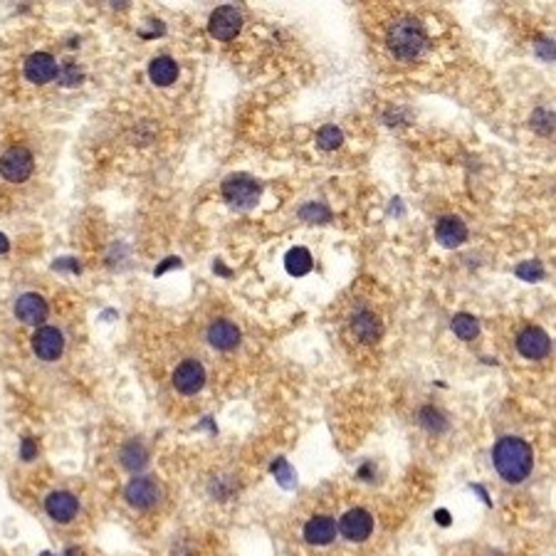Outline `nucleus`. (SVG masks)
<instances>
[{"label":"nucleus","instance_id":"obj_21","mask_svg":"<svg viewBox=\"0 0 556 556\" xmlns=\"http://www.w3.org/2000/svg\"><path fill=\"white\" fill-rule=\"evenodd\" d=\"M420 425H423L428 433H445L447 431V418L433 405H425L420 410Z\"/></svg>","mask_w":556,"mask_h":556},{"label":"nucleus","instance_id":"obj_7","mask_svg":"<svg viewBox=\"0 0 556 556\" xmlns=\"http://www.w3.org/2000/svg\"><path fill=\"white\" fill-rule=\"evenodd\" d=\"M32 352L42 361H55L64 352V336L55 326H40L32 336Z\"/></svg>","mask_w":556,"mask_h":556},{"label":"nucleus","instance_id":"obj_14","mask_svg":"<svg viewBox=\"0 0 556 556\" xmlns=\"http://www.w3.org/2000/svg\"><path fill=\"white\" fill-rule=\"evenodd\" d=\"M339 529H336V522L326 515L319 517H312L310 522L305 524V539L307 544H314V546H326L336 539Z\"/></svg>","mask_w":556,"mask_h":556},{"label":"nucleus","instance_id":"obj_19","mask_svg":"<svg viewBox=\"0 0 556 556\" xmlns=\"http://www.w3.org/2000/svg\"><path fill=\"white\" fill-rule=\"evenodd\" d=\"M119 460L129 473H141L144 467L148 465V450L144 447L141 440H129L121 447Z\"/></svg>","mask_w":556,"mask_h":556},{"label":"nucleus","instance_id":"obj_18","mask_svg":"<svg viewBox=\"0 0 556 556\" xmlns=\"http://www.w3.org/2000/svg\"><path fill=\"white\" fill-rule=\"evenodd\" d=\"M148 77L156 87H168L179 79V64L174 57H156L148 64Z\"/></svg>","mask_w":556,"mask_h":556},{"label":"nucleus","instance_id":"obj_15","mask_svg":"<svg viewBox=\"0 0 556 556\" xmlns=\"http://www.w3.org/2000/svg\"><path fill=\"white\" fill-rule=\"evenodd\" d=\"M208 341L210 347L221 349V352H230V349H235L240 344V329L232 321L218 319L208 326Z\"/></svg>","mask_w":556,"mask_h":556},{"label":"nucleus","instance_id":"obj_3","mask_svg":"<svg viewBox=\"0 0 556 556\" xmlns=\"http://www.w3.org/2000/svg\"><path fill=\"white\" fill-rule=\"evenodd\" d=\"M260 193H263V186L245 174L230 176V179H225V183H223V198H225L232 208H242V210L255 208L260 200Z\"/></svg>","mask_w":556,"mask_h":556},{"label":"nucleus","instance_id":"obj_9","mask_svg":"<svg viewBox=\"0 0 556 556\" xmlns=\"http://www.w3.org/2000/svg\"><path fill=\"white\" fill-rule=\"evenodd\" d=\"M174 386L183 396L198 394V391L205 386V368H203V363L195 361V359H186L183 363H179V366H176V371H174Z\"/></svg>","mask_w":556,"mask_h":556},{"label":"nucleus","instance_id":"obj_27","mask_svg":"<svg viewBox=\"0 0 556 556\" xmlns=\"http://www.w3.org/2000/svg\"><path fill=\"white\" fill-rule=\"evenodd\" d=\"M517 277H522L524 282H539V279H544V267H541V263H536V260L522 263L520 267H517Z\"/></svg>","mask_w":556,"mask_h":556},{"label":"nucleus","instance_id":"obj_22","mask_svg":"<svg viewBox=\"0 0 556 556\" xmlns=\"http://www.w3.org/2000/svg\"><path fill=\"white\" fill-rule=\"evenodd\" d=\"M452 331H455L462 341H470L480 334V324L473 314H455L452 317Z\"/></svg>","mask_w":556,"mask_h":556},{"label":"nucleus","instance_id":"obj_6","mask_svg":"<svg viewBox=\"0 0 556 556\" xmlns=\"http://www.w3.org/2000/svg\"><path fill=\"white\" fill-rule=\"evenodd\" d=\"M517 349L524 359H531V361H539V359H546L551 352V339L544 329L539 326H527V329L520 331L517 336Z\"/></svg>","mask_w":556,"mask_h":556},{"label":"nucleus","instance_id":"obj_16","mask_svg":"<svg viewBox=\"0 0 556 556\" xmlns=\"http://www.w3.org/2000/svg\"><path fill=\"white\" fill-rule=\"evenodd\" d=\"M436 237L443 247H457L467 240V228L460 218L455 216H445L438 221L436 225Z\"/></svg>","mask_w":556,"mask_h":556},{"label":"nucleus","instance_id":"obj_10","mask_svg":"<svg viewBox=\"0 0 556 556\" xmlns=\"http://www.w3.org/2000/svg\"><path fill=\"white\" fill-rule=\"evenodd\" d=\"M124 497L132 507L151 509V507H156L158 499H161V489H158V485L153 482L151 478H134L132 482L126 485Z\"/></svg>","mask_w":556,"mask_h":556},{"label":"nucleus","instance_id":"obj_11","mask_svg":"<svg viewBox=\"0 0 556 556\" xmlns=\"http://www.w3.org/2000/svg\"><path fill=\"white\" fill-rule=\"evenodd\" d=\"M45 512L50 515V520L60 522V524H67L77 517L79 512V499L74 497L67 489H57V492H50L45 499Z\"/></svg>","mask_w":556,"mask_h":556},{"label":"nucleus","instance_id":"obj_8","mask_svg":"<svg viewBox=\"0 0 556 556\" xmlns=\"http://www.w3.org/2000/svg\"><path fill=\"white\" fill-rule=\"evenodd\" d=\"M336 529L347 536L349 541H366L373 531V517L368 515L366 509L354 507V509H349L347 515L341 517V522L336 524Z\"/></svg>","mask_w":556,"mask_h":556},{"label":"nucleus","instance_id":"obj_13","mask_svg":"<svg viewBox=\"0 0 556 556\" xmlns=\"http://www.w3.org/2000/svg\"><path fill=\"white\" fill-rule=\"evenodd\" d=\"M25 77L32 84H48L57 77V62L50 53H35L25 60Z\"/></svg>","mask_w":556,"mask_h":556},{"label":"nucleus","instance_id":"obj_17","mask_svg":"<svg viewBox=\"0 0 556 556\" xmlns=\"http://www.w3.org/2000/svg\"><path fill=\"white\" fill-rule=\"evenodd\" d=\"M352 331L361 344H376L383 334V326L376 314H371V312H359L352 321Z\"/></svg>","mask_w":556,"mask_h":556},{"label":"nucleus","instance_id":"obj_23","mask_svg":"<svg viewBox=\"0 0 556 556\" xmlns=\"http://www.w3.org/2000/svg\"><path fill=\"white\" fill-rule=\"evenodd\" d=\"M317 144H319L321 151H334L344 144V134H341L339 126L329 124V126H321L319 134H317Z\"/></svg>","mask_w":556,"mask_h":556},{"label":"nucleus","instance_id":"obj_30","mask_svg":"<svg viewBox=\"0 0 556 556\" xmlns=\"http://www.w3.org/2000/svg\"><path fill=\"white\" fill-rule=\"evenodd\" d=\"M438 524H443V527H447L450 524V515H447V509H438Z\"/></svg>","mask_w":556,"mask_h":556},{"label":"nucleus","instance_id":"obj_2","mask_svg":"<svg viewBox=\"0 0 556 556\" xmlns=\"http://www.w3.org/2000/svg\"><path fill=\"white\" fill-rule=\"evenodd\" d=\"M386 42H389V50L398 60H415L420 57V53L428 45V35H425V27L415 18H401L389 27Z\"/></svg>","mask_w":556,"mask_h":556},{"label":"nucleus","instance_id":"obj_12","mask_svg":"<svg viewBox=\"0 0 556 556\" xmlns=\"http://www.w3.org/2000/svg\"><path fill=\"white\" fill-rule=\"evenodd\" d=\"M15 317L22 324L37 326L48 319V302L40 297L37 292H25L22 297H18L15 302Z\"/></svg>","mask_w":556,"mask_h":556},{"label":"nucleus","instance_id":"obj_32","mask_svg":"<svg viewBox=\"0 0 556 556\" xmlns=\"http://www.w3.org/2000/svg\"><path fill=\"white\" fill-rule=\"evenodd\" d=\"M42 556H53V554H50V551H45V554H42Z\"/></svg>","mask_w":556,"mask_h":556},{"label":"nucleus","instance_id":"obj_1","mask_svg":"<svg viewBox=\"0 0 556 556\" xmlns=\"http://www.w3.org/2000/svg\"><path fill=\"white\" fill-rule=\"evenodd\" d=\"M492 462L494 470L499 473V478L509 485H520L524 482L531 475V467H534V452L531 445L522 438H499L497 445L492 450Z\"/></svg>","mask_w":556,"mask_h":556},{"label":"nucleus","instance_id":"obj_29","mask_svg":"<svg viewBox=\"0 0 556 556\" xmlns=\"http://www.w3.org/2000/svg\"><path fill=\"white\" fill-rule=\"evenodd\" d=\"M168 267H181V260H179V258H168V260H166V263H163V265H161V267H158V270H156V274H163V272H166V270H168Z\"/></svg>","mask_w":556,"mask_h":556},{"label":"nucleus","instance_id":"obj_28","mask_svg":"<svg viewBox=\"0 0 556 556\" xmlns=\"http://www.w3.org/2000/svg\"><path fill=\"white\" fill-rule=\"evenodd\" d=\"M35 455H37V443L32 440V438H25V440L20 443V457L25 462H30V460H35Z\"/></svg>","mask_w":556,"mask_h":556},{"label":"nucleus","instance_id":"obj_31","mask_svg":"<svg viewBox=\"0 0 556 556\" xmlns=\"http://www.w3.org/2000/svg\"><path fill=\"white\" fill-rule=\"evenodd\" d=\"M8 247H11V245H8V237L0 232V252H8Z\"/></svg>","mask_w":556,"mask_h":556},{"label":"nucleus","instance_id":"obj_20","mask_svg":"<svg viewBox=\"0 0 556 556\" xmlns=\"http://www.w3.org/2000/svg\"><path fill=\"white\" fill-rule=\"evenodd\" d=\"M284 267H287L289 274L294 277H302L312 270V255L307 247H292L287 252V258H284Z\"/></svg>","mask_w":556,"mask_h":556},{"label":"nucleus","instance_id":"obj_4","mask_svg":"<svg viewBox=\"0 0 556 556\" xmlns=\"http://www.w3.org/2000/svg\"><path fill=\"white\" fill-rule=\"evenodd\" d=\"M32 166H35V158L25 146H13L0 156V174L11 183H22L30 179Z\"/></svg>","mask_w":556,"mask_h":556},{"label":"nucleus","instance_id":"obj_25","mask_svg":"<svg viewBox=\"0 0 556 556\" xmlns=\"http://www.w3.org/2000/svg\"><path fill=\"white\" fill-rule=\"evenodd\" d=\"M299 218L307 223H329L331 210L324 203H307L305 208L299 210Z\"/></svg>","mask_w":556,"mask_h":556},{"label":"nucleus","instance_id":"obj_26","mask_svg":"<svg viewBox=\"0 0 556 556\" xmlns=\"http://www.w3.org/2000/svg\"><path fill=\"white\" fill-rule=\"evenodd\" d=\"M82 79H84L82 69L74 62H64L62 67H57V82L62 84V87H77Z\"/></svg>","mask_w":556,"mask_h":556},{"label":"nucleus","instance_id":"obj_24","mask_svg":"<svg viewBox=\"0 0 556 556\" xmlns=\"http://www.w3.org/2000/svg\"><path fill=\"white\" fill-rule=\"evenodd\" d=\"M272 475H274V480H277L279 485H282L284 489H292L294 485H297V475H294V470H292V465H289L284 457H277V460L272 462Z\"/></svg>","mask_w":556,"mask_h":556},{"label":"nucleus","instance_id":"obj_5","mask_svg":"<svg viewBox=\"0 0 556 556\" xmlns=\"http://www.w3.org/2000/svg\"><path fill=\"white\" fill-rule=\"evenodd\" d=\"M208 30H210V35L216 37V40H223V42L235 40V37L240 35V30H242L240 11H237L235 6L216 8V11H213V15H210Z\"/></svg>","mask_w":556,"mask_h":556}]
</instances>
